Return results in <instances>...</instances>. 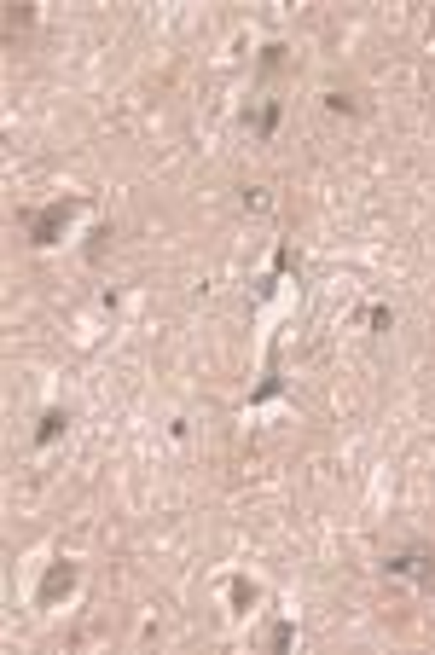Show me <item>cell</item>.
<instances>
[{
	"mask_svg": "<svg viewBox=\"0 0 435 655\" xmlns=\"http://www.w3.org/2000/svg\"><path fill=\"white\" fill-rule=\"evenodd\" d=\"M76 215V203L70 197H58V203H47L41 215H24V227H29V244H58V232H64V221Z\"/></svg>",
	"mask_w": 435,
	"mask_h": 655,
	"instance_id": "cell-1",
	"label": "cell"
},
{
	"mask_svg": "<svg viewBox=\"0 0 435 655\" xmlns=\"http://www.w3.org/2000/svg\"><path fill=\"white\" fill-rule=\"evenodd\" d=\"M70 586H76V569H70V562H58V569H53L47 580H41V603H58Z\"/></svg>",
	"mask_w": 435,
	"mask_h": 655,
	"instance_id": "cell-2",
	"label": "cell"
},
{
	"mask_svg": "<svg viewBox=\"0 0 435 655\" xmlns=\"http://www.w3.org/2000/svg\"><path fill=\"white\" fill-rule=\"evenodd\" d=\"M64 423H70V412H64V406H53V412H41V429H35V447H53Z\"/></svg>",
	"mask_w": 435,
	"mask_h": 655,
	"instance_id": "cell-3",
	"label": "cell"
},
{
	"mask_svg": "<svg viewBox=\"0 0 435 655\" xmlns=\"http://www.w3.org/2000/svg\"><path fill=\"white\" fill-rule=\"evenodd\" d=\"M244 122H255V134H273V122H279V105H261L255 116H244Z\"/></svg>",
	"mask_w": 435,
	"mask_h": 655,
	"instance_id": "cell-4",
	"label": "cell"
},
{
	"mask_svg": "<svg viewBox=\"0 0 435 655\" xmlns=\"http://www.w3.org/2000/svg\"><path fill=\"white\" fill-rule=\"evenodd\" d=\"M279 388H285V383H279V371L267 366V383H261V388H255V395H250V401H273V395H279Z\"/></svg>",
	"mask_w": 435,
	"mask_h": 655,
	"instance_id": "cell-5",
	"label": "cell"
},
{
	"mask_svg": "<svg viewBox=\"0 0 435 655\" xmlns=\"http://www.w3.org/2000/svg\"><path fill=\"white\" fill-rule=\"evenodd\" d=\"M232 603L250 609V603H255V586H250V580H232Z\"/></svg>",
	"mask_w": 435,
	"mask_h": 655,
	"instance_id": "cell-6",
	"label": "cell"
},
{
	"mask_svg": "<svg viewBox=\"0 0 435 655\" xmlns=\"http://www.w3.org/2000/svg\"><path fill=\"white\" fill-rule=\"evenodd\" d=\"M279 64H285V47H279V41H273V47H267V53H261V70H279Z\"/></svg>",
	"mask_w": 435,
	"mask_h": 655,
	"instance_id": "cell-7",
	"label": "cell"
},
{
	"mask_svg": "<svg viewBox=\"0 0 435 655\" xmlns=\"http://www.w3.org/2000/svg\"><path fill=\"white\" fill-rule=\"evenodd\" d=\"M29 24V6H6V29H24Z\"/></svg>",
	"mask_w": 435,
	"mask_h": 655,
	"instance_id": "cell-8",
	"label": "cell"
}]
</instances>
